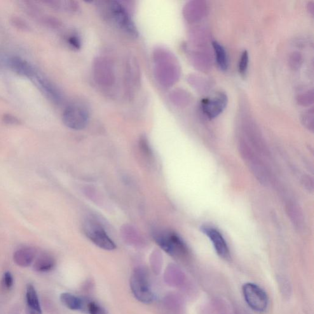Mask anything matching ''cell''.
Segmentation results:
<instances>
[{"label":"cell","mask_w":314,"mask_h":314,"mask_svg":"<svg viewBox=\"0 0 314 314\" xmlns=\"http://www.w3.org/2000/svg\"><path fill=\"white\" fill-rule=\"evenodd\" d=\"M302 57L300 53L295 52L290 58V65L293 69H297L301 65Z\"/></svg>","instance_id":"d6986e66"},{"label":"cell","mask_w":314,"mask_h":314,"mask_svg":"<svg viewBox=\"0 0 314 314\" xmlns=\"http://www.w3.org/2000/svg\"><path fill=\"white\" fill-rule=\"evenodd\" d=\"M26 314H43L36 289L32 284L26 289Z\"/></svg>","instance_id":"8fae6325"},{"label":"cell","mask_w":314,"mask_h":314,"mask_svg":"<svg viewBox=\"0 0 314 314\" xmlns=\"http://www.w3.org/2000/svg\"><path fill=\"white\" fill-rule=\"evenodd\" d=\"M55 265L54 258L49 254H42L35 259L34 263L35 271L38 273H47L52 270Z\"/></svg>","instance_id":"7c38bea8"},{"label":"cell","mask_w":314,"mask_h":314,"mask_svg":"<svg viewBox=\"0 0 314 314\" xmlns=\"http://www.w3.org/2000/svg\"><path fill=\"white\" fill-rule=\"evenodd\" d=\"M243 294L246 303L253 311L262 313L268 308V295L260 286L254 283H246L243 286Z\"/></svg>","instance_id":"3957f363"},{"label":"cell","mask_w":314,"mask_h":314,"mask_svg":"<svg viewBox=\"0 0 314 314\" xmlns=\"http://www.w3.org/2000/svg\"><path fill=\"white\" fill-rule=\"evenodd\" d=\"M36 250L34 247H25L19 248L14 253L13 260L18 266L26 268L34 263L36 257Z\"/></svg>","instance_id":"9c48e42d"},{"label":"cell","mask_w":314,"mask_h":314,"mask_svg":"<svg viewBox=\"0 0 314 314\" xmlns=\"http://www.w3.org/2000/svg\"><path fill=\"white\" fill-rule=\"evenodd\" d=\"M228 104V97L226 93L219 92L214 97L206 98L201 102V107L203 113L209 119H214L219 116Z\"/></svg>","instance_id":"8992f818"},{"label":"cell","mask_w":314,"mask_h":314,"mask_svg":"<svg viewBox=\"0 0 314 314\" xmlns=\"http://www.w3.org/2000/svg\"><path fill=\"white\" fill-rule=\"evenodd\" d=\"M84 229L89 240L98 247L106 250L116 249V245L99 224L88 220L84 224Z\"/></svg>","instance_id":"277c9868"},{"label":"cell","mask_w":314,"mask_h":314,"mask_svg":"<svg viewBox=\"0 0 314 314\" xmlns=\"http://www.w3.org/2000/svg\"><path fill=\"white\" fill-rule=\"evenodd\" d=\"M60 299L63 305L70 310H84L85 301L80 297L75 296L70 293H63L60 295Z\"/></svg>","instance_id":"4fadbf2b"},{"label":"cell","mask_w":314,"mask_h":314,"mask_svg":"<svg viewBox=\"0 0 314 314\" xmlns=\"http://www.w3.org/2000/svg\"><path fill=\"white\" fill-rule=\"evenodd\" d=\"M215 60L219 69L222 71H226L228 68V58L226 49L216 41L212 42Z\"/></svg>","instance_id":"5bb4252c"},{"label":"cell","mask_w":314,"mask_h":314,"mask_svg":"<svg viewBox=\"0 0 314 314\" xmlns=\"http://www.w3.org/2000/svg\"><path fill=\"white\" fill-rule=\"evenodd\" d=\"M3 285L5 289H11L14 285V278L10 272L6 271L3 274Z\"/></svg>","instance_id":"ac0fdd59"},{"label":"cell","mask_w":314,"mask_h":314,"mask_svg":"<svg viewBox=\"0 0 314 314\" xmlns=\"http://www.w3.org/2000/svg\"><path fill=\"white\" fill-rule=\"evenodd\" d=\"M299 104L306 106L310 105V103H313V92L307 93L306 94L301 96L298 98Z\"/></svg>","instance_id":"ffe728a7"},{"label":"cell","mask_w":314,"mask_h":314,"mask_svg":"<svg viewBox=\"0 0 314 314\" xmlns=\"http://www.w3.org/2000/svg\"><path fill=\"white\" fill-rule=\"evenodd\" d=\"M84 310L88 314H108L106 309L95 301L85 302Z\"/></svg>","instance_id":"9a60e30c"},{"label":"cell","mask_w":314,"mask_h":314,"mask_svg":"<svg viewBox=\"0 0 314 314\" xmlns=\"http://www.w3.org/2000/svg\"><path fill=\"white\" fill-rule=\"evenodd\" d=\"M109 8L112 17L117 25L129 35L137 36L138 32L134 23L123 6L117 1H111Z\"/></svg>","instance_id":"52a82bcc"},{"label":"cell","mask_w":314,"mask_h":314,"mask_svg":"<svg viewBox=\"0 0 314 314\" xmlns=\"http://www.w3.org/2000/svg\"><path fill=\"white\" fill-rule=\"evenodd\" d=\"M130 283L132 294L138 301L144 304L153 302L154 295L146 269L141 267L136 268L131 276Z\"/></svg>","instance_id":"7a4b0ae2"},{"label":"cell","mask_w":314,"mask_h":314,"mask_svg":"<svg viewBox=\"0 0 314 314\" xmlns=\"http://www.w3.org/2000/svg\"><path fill=\"white\" fill-rule=\"evenodd\" d=\"M302 123L304 126L309 129V130L313 132L314 130V111L313 109L304 113L301 117Z\"/></svg>","instance_id":"e0dca14e"},{"label":"cell","mask_w":314,"mask_h":314,"mask_svg":"<svg viewBox=\"0 0 314 314\" xmlns=\"http://www.w3.org/2000/svg\"><path fill=\"white\" fill-rule=\"evenodd\" d=\"M248 63H249V55L247 51H244L241 53L240 62H239V72L241 76L244 77L247 73Z\"/></svg>","instance_id":"2e32d148"},{"label":"cell","mask_w":314,"mask_h":314,"mask_svg":"<svg viewBox=\"0 0 314 314\" xmlns=\"http://www.w3.org/2000/svg\"><path fill=\"white\" fill-rule=\"evenodd\" d=\"M63 121L65 125L72 130H82L88 123V113L81 105H70L63 112Z\"/></svg>","instance_id":"5b68a950"},{"label":"cell","mask_w":314,"mask_h":314,"mask_svg":"<svg viewBox=\"0 0 314 314\" xmlns=\"http://www.w3.org/2000/svg\"><path fill=\"white\" fill-rule=\"evenodd\" d=\"M154 240L164 251L174 257H182L188 253L186 243L177 233L169 230L157 231Z\"/></svg>","instance_id":"6da1fadb"},{"label":"cell","mask_w":314,"mask_h":314,"mask_svg":"<svg viewBox=\"0 0 314 314\" xmlns=\"http://www.w3.org/2000/svg\"><path fill=\"white\" fill-rule=\"evenodd\" d=\"M201 231L211 241L215 252L219 257L227 259L229 255L228 244L222 233L214 227L204 226L201 227Z\"/></svg>","instance_id":"ba28073f"},{"label":"cell","mask_w":314,"mask_h":314,"mask_svg":"<svg viewBox=\"0 0 314 314\" xmlns=\"http://www.w3.org/2000/svg\"><path fill=\"white\" fill-rule=\"evenodd\" d=\"M7 63L11 70L18 74L29 77H37L34 68L22 58L16 57L9 58Z\"/></svg>","instance_id":"30bf717a"}]
</instances>
